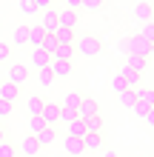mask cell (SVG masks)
Masks as SVG:
<instances>
[{
  "label": "cell",
  "instance_id": "cell-1",
  "mask_svg": "<svg viewBox=\"0 0 154 157\" xmlns=\"http://www.w3.org/2000/svg\"><path fill=\"white\" fill-rule=\"evenodd\" d=\"M74 49L80 54H86V57H94V54H100V40L94 34H83V37L74 40Z\"/></svg>",
  "mask_w": 154,
  "mask_h": 157
},
{
  "label": "cell",
  "instance_id": "cell-2",
  "mask_svg": "<svg viewBox=\"0 0 154 157\" xmlns=\"http://www.w3.org/2000/svg\"><path fill=\"white\" fill-rule=\"evenodd\" d=\"M9 83H12V86H23L26 80H29V69L26 66H20V63H14V66H9Z\"/></svg>",
  "mask_w": 154,
  "mask_h": 157
},
{
  "label": "cell",
  "instance_id": "cell-3",
  "mask_svg": "<svg viewBox=\"0 0 154 157\" xmlns=\"http://www.w3.org/2000/svg\"><path fill=\"white\" fill-rule=\"evenodd\" d=\"M40 26H43L49 34L57 32V26H60V20H57V9H46V12L40 14Z\"/></svg>",
  "mask_w": 154,
  "mask_h": 157
},
{
  "label": "cell",
  "instance_id": "cell-4",
  "mask_svg": "<svg viewBox=\"0 0 154 157\" xmlns=\"http://www.w3.org/2000/svg\"><path fill=\"white\" fill-rule=\"evenodd\" d=\"M134 17L143 20V23H151L154 20V6L148 3V0H140V3L134 6Z\"/></svg>",
  "mask_w": 154,
  "mask_h": 157
},
{
  "label": "cell",
  "instance_id": "cell-5",
  "mask_svg": "<svg viewBox=\"0 0 154 157\" xmlns=\"http://www.w3.org/2000/svg\"><path fill=\"white\" fill-rule=\"evenodd\" d=\"M94 114H100V112H97V103H94L92 97H83L80 106H77V117L80 120H88V117H94Z\"/></svg>",
  "mask_w": 154,
  "mask_h": 157
},
{
  "label": "cell",
  "instance_id": "cell-6",
  "mask_svg": "<svg viewBox=\"0 0 154 157\" xmlns=\"http://www.w3.org/2000/svg\"><path fill=\"white\" fill-rule=\"evenodd\" d=\"M40 117L46 120V126H57L60 123V103H46Z\"/></svg>",
  "mask_w": 154,
  "mask_h": 157
},
{
  "label": "cell",
  "instance_id": "cell-7",
  "mask_svg": "<svg viewBox=\"0 0 154 157\" xmlns=\"http://www.w3.org/2000/svg\"><path fill=\"white\" fill-rule=\"evenodd\" d=\"M57 20H60L63 29H74V26H77V12L63 6V9H57Z\"/></svg>",
  "mask_w": 154,
  "mask_h": 157
},
{
  "label": "cell",
  "instance_id": "cell-8",
  "mask_svg": "<svg viewBox=\"0 0 154 157\" xmlns=\"http://www.w3.org/2000/svg\"><path fill=\"white\" fill-rule=\"evenodd\" d=\"M49 63H51V54L49 52H43V49H34L32 52V66L37 69V71H46Z\"/></svg>",
  "mask_w": 154,
  "mask_h": 157
},
{
  "label": "cell",
  "instance_id": "cell-9",
  "mask_svg": "<svg viewBox=\"0 0 154 157\" xmlns=\"http://www.w3.org/2000/svg\"><path fill=\"white\" fill-rule=\"evenodd\" d=\"M40 149H43V146L37 143V137H34V134H26L23 140H20V151H23L26 157H34Z\"/></svg>",
  "mask_w": 154,
  "mask_h": 157
},
{
  "label": "cell",
  "instance_id": "cell-10",
  "mask_svg": "<svg viewBox=\"0 0 154 157\" xmlns=\"http://www.w3.org/2000/svg\"><path fill=\"white\" fill-rule=\"evenodd\" d=\"M126 49H131L129 54H140V57H148V49H151V46H148V43H146V40H143L140 34H137V37H134L131 43L126 40Z\"/></svg>",
  "mask_w": 154,
  "mask_h": 157
},
{
  "label": "cell",
  "instance_id": "cell-11",
  "mask_svg": "<svg viewBox=\"0 0 154 157\" xmlns=\"http://www.w3.org/2000/svg\"><path fill=\"white\" fill-rule=\"evenodd\" d=\"M49 71H51V77H69L71 75V63L69 60H51Z\"/></svg>",
  "mask_w": 154,
  "mask_h": 157
},
{
  "label": "cell",
  "instance_id": "cell-12",
  "mask_svg": "<svg viewBox=\"0 0 154 157\" xmlns=\"http://www.w3.org/2000/svg\"><path fill=\"white\" fill-rule=\"evenodd\" d=\"M80 100H83V94H80V91H69V94L60 100V109H66V112H77Z\"/></svg>",
  "mask_w": 154,
  "mask_h": 157
},
{
  "label": "cell",
  "instance_id": "cell-13",
  "mask_svg": "<svg viewBox=\"0 0 154 157\" xmlns=\"http://www.w3.org/2000/svg\"><path fill=\"white\" fill-rule=\"evenodd\" d=\"M83 146H86V151H103V137L97 132H88L83 137Z\"/></svg>",
  "mask_w": 154,
  "mask_h": 157
},
{
  "label": "cell",
  "instance_id": "cell-14",
  "mask_svg": "<svg viewBox=\"0 0 154 157\" xmlns=\"http://www.w3.org/2000/svg\"><path fill=\"white\" fill-rule=\"evenodd\" d=\"M88 134V128H86V120H71L69 123V137H77V140H83V137Z\"/></svg>",
  "mask_w": 154,
  "mask_h": 157
},
{
  "label": "cell",
  "instance_id": "cell-15",
  "mask_svg": "<svg viewBox=\"0 0 154 157\" xmlns=\"http://www.w3.org/2000/svg\"><path fill=\"white\" fill-rule=\"evenodd\" d=\"M43 106H46V100H43V97H26L29 117H40V114H43Z\"/></svg>",
  "mask_w": 154,
  "mask_h": 157
},
{
  "label": "cell",
  "instance_id": "cell-16",
  "mask_svg": "<svg viewBox=\"0 0 154 157\" xmlns=\"http://www.w3.org/2000/svg\"><path fill=\"white\" fill-rule=\"evenodd\" d=\"M63 146H66V151H69L71 157H80V154L86 151L83 140H77V137H66V140H63Z\"/></svg>",
  "mask_w": 154,
  "mask_h": 157
},
{
  "label": "cell",
  "instance_id": "cell-17",
  "mask_svg": "<svg viewBox=\"0 0 154 157\" xmlns=\"http://www.w3.org/2000/svg\"><path fill=\"white\" fill-rule=\"evenodd\" d=\"M43 37H46V29L37 23V26H29V43L34 46V49H40L43 46Z\"/></svg>",
  "mask_w": 154,
  "mask_h": 157
},
{
  "label": "cell",
  "instance_id": "cell-18",
  "mask_svg": "<svg viewBox=\"0 0 154 157\" xmlns=\"http://www.w3.org/2000/svg\"><path fill=\"white\" fill-rule=\"evenodd\" d=\"M54 37H57L60 46H74V29H63V26H57V32H54Z\"/></svg>",
  "mask_w": 154,
  "mask_h": 157
},
{
  "label": "cell",
  "instance_id": "cell-19",
  "mask_svg": "<svg viewBox=\"0 0 154 157\" xmlns=\"http://www.w3.org/2000/svg\"><path fill=\"white\" fill-rule=\"evenodd\" d=\"M126 66H129L131 71H137V75H140V71L148 66V57H140V54H129V63H126Z\"/></svg>",
  "mask_w": 154,
  "mask_h": 157
},
{
  "label": "cell",
  "instance_id": "cell-20",
  "mask_svg": "<svg viewBox=\"0 0 154 157\" xmlns=\"http://www.w3.org/2000/svg\"><path fill=\"white\" fill-rule=\"evenodd\" d=\"M0 100H6V103H14L17 100V86H12V83H3V86H0Z\"/></svg>",
  "mask_w": 154,
  "mask_h": 157
},
{
  "label": "cell",
  "instance_id": "cell-21",
  "mask_svg": "<svg viewBox=\"0 0 154 157\" xmlns=\"http://www.w3.org/2000/svg\"><path fill=\"white\" fill-rule=\"evenodd\" d=\"M71 54H74V46H57L51 52V60H69L71 63Z\"/></svg>",
  "mask_w": 154,
  "mask_h": 157
},
{
  "label": "cell",
  "instance_id": "cell-22",
  "mask_svg": "<svg viewBox=\"0 0 154 157\" xmlns=\"http://www.w3.org/2000/svg\"><path fill=\"white\" fill-rule=\"evenodd\" d=\"M54 137H57V128H54V126H46V128L37 134V143H40V146H49V143H54Z\"/></svg>",
  "mask_w": 154,
  "mask_h": 157
},
{
  "label": "cell",
  "instance_id": "cell-23",
  "mask_svg": "<svg viewBox=\"0 0 154 157\" xmlns=\"http://www.w3.org/2000/svg\"><path fill=\"white\" fill-rule=\"evenodd\" d=\"M120 75L126 77V83H129V89H134V91H137V86H140V75H137V71H131L129 66H126V69L120 71Z\"/></svg>",
  "mask_w": 154,
  "mask_h": 157
},
{
  "label": "cell",
  "instance_id": "cell-24",
  "mask_svg": "<svg viewBox=\"0 0 154 157\" xmlns=\"http://www.w3.org/2000/svg\"><path fill=\"white\" fill-rule=\"evenodd\" d=\"M111 89L117 91V94H126V91H134V89H129V83H126V77H123V75H114V80H111Z\"/></svg>",
  "mask_w": 154,
  "mask_h": 157
},
{
  "label": "cell",
  "instance_id": "cell-25",
  "mask_svg": "<svg viewBox=\"0 0 154 157\" xmlns=\"http://www.w3.org/2000/svg\"><path fill=\"white\" fill-rule=\"evenodd\" d=\"M43 128H46V120H43V117H32V120H29V134L37 137Z\"/></svg>",
  "mask_w": 154,
  "mask_h": 157
},
{
  "label": "cell",
  "instance_id": "cell-26",
  "mask_svg": "<svg viewBox=\"0 0 154 157\" xmlns=\"http://www.w3.org/2000/svg\"><path fill=\"white\" fill-rule=\"evenodd\" d=\"M20 12L29 14V17H34V14H40V9H37V3H34V0H20Z\"/></svg>",
  "mask_w": 154,
  "mask_h": 157
},
{
  "label": "cell",
  "instance_id": "cell-27",
  "mask_svg": "<svg viewBox=\"0 0 154 157\" xmlns=\"http://www.w3.org/2000/svg\"><path fill=\"white\" fill-rule=\"evenodd\" d=\"M57 46H60V43H57V37H54V34H49V32H46V37H43V46H40V49L51 54L54 49H57Z\"/></svg>",
  "mask_w": 154,
  "mask_h": 157
},
{
  "label": "cell",
  "instance_id": "cell-28",
  "mask_svg": "<svg viewBox=\"0 0 154 157\" xmlns=\"http://www.w3.org/2000/svg\"><path fill=\"white\" fill-rule=\"evenodd\" d=\"M0 157H17V146L3 140V143H0Z\"/></svg>",
  "mask_w": 154,
  "mask_h": 157
},
{
  "label": "cell",
  "instance_id": "cell-29",
  "mask_svg": "<svg viewBox=\"0 0 154 157\" xmlns=\"http://www.w3.org/2000/svg\"><path fill=\"white\" fill-rule=\"evenodd\" d=\"M140 37L146 40L148 46L154 43V20H151V23H146V26H143V29H140Z\"/></svg>",
  "mask_w": 154,
  "mask_h": 157
},
{
  "label": "cell",
  "instance_id": "cell-30",
  "mask_svg": "<svg viewBox=\"0 0 154 157\" xmlns=\"http://www.w3.org/2000/svg\"><path fill=\"white\" fill-rule=\"evenodd\" d=\"M14 43L20 46V43H29V26H17L14 29Z\"/></svg>",
  "mask_w": 154,
  "mask_h": 157
},
{
  "label": "cell",
  "instance_id": "cell-31",
  "mask_svg": "<svg viewBox=\"0 0 154 157\" xmlns=\"http://www.w3.org/2000/svg\"><path fill=\"white\" fill-rule=\"evenodd\" d=\"M86 128H88V132H97V134H100V128H103V120H100V114L88 117V120H86Z\"/></svg>",
  "mask_w": 154,
  "mask_h": 157
},
{
  "label": "cell",
  "instance_id": "cell-32",
  "mask_svg": "<svg viewBox=\"0 0 154 157\" xmlns=\"http://www.w3.org/2000/svg\"><path fill=\"white\" fill-rule=\"evenodd\" d=\"M134 103H137V94H134V91H126V94H120V106L134 109Z\"/></svg>",
  "mask_w": 154,
  "mask_h": 157
},
{
  "label": "cell",
  "instance_id": "cell-33",
  "mask_svg": "<svg viewBox=\"0 0 154 157\" xmlns=\"http://www.w3.org/2000/svg\"><path fill=\"white\" fill-rule=\"evenodd\" d=\"M37 77H40V86H43V89H49L51 83H54V77H51V71H49V69H46V71H40Z\"/></svg>",
  "mask_w": 154,
  "mask_h": 157
},
{
  "label": "cell",
  "instance_id": "cell-34",
  "mask_svg": "<svg viewBox=\"0 0 154 157\" xmlns=\"http://www.w3.org/2000/svg\"><path fill=\"white\" fill-rule=\"evenodd\" d=\"M100 6H103V0H83L86 12H100Z\"/></svg>",
  "mask_w": 154,
  "mask_h": 157
},
{
  "label": "cell",
  "instance_id": "cell-35",
  "mask_svg": "<svg viewBox=\"0 0 154 157\" xmlns=\"http://www.w3.org/2000/svg\"><path fill=\"white\" fill-rule=\"evenodd\" d=\"M60 120H63V123H71V120H77V112H66V109H60Z\"/></svg>",
  "mask_w": 154,
  "mask_h": 157
},
{
  "label": "cell",
  "instance_id": "cell-36",
  "mask_svg": "<svg viewBox=\"0 0 154 157\" xmlns=\"http://www.w3.org/2000/svg\"><path fill=\"white\" fill-rule=\"evenodd\" d=\"M12 114V103H6V100H0V120Z\"/></svg>",
  "mask_w": 154,
  "mask_h": 157
},
{
  "label": "cell",
  "instance_id": "cell-37",
  "mask_svg": "<svg viewBox=\"0 0 154 157\" xmlns=\"http://www.w3.org/2000/svg\"><path fill=\"white\" fill-rule=\"evenodd\" d=\"M63 3H66V9H74V12L83 9V0H63Z\"/></svg>",
  "mask_w": 154,
  "mask_h": 157
},
{
  "label": "cell",
  "instance_id": "cell-38",
  "mask_svg": "<svg viewBox=\"0 0 154 157\" xmlns=\"http://www.w3.org/2000/svg\"><path fill=\"white\" fill-rule=\"evenodd\" d=\"M9 54H12V49L6 43H0V60H9Z\"/></svg>",
  "mask_w": 154,
  "mask_h": 157
},
{
  "label": "cell",
  "instance_id": "cell-39",
  "mask_svg": "<svg viewBox=\"0 0 154 157\" xmlns=\"http://www.w3.org/2000/svg\"><path fill=\"white\" fill-rule=\"evenodd\" d=\"M34 3H37V9H40V12H46V9H51V0H34Z\"/></svg>",
  "mask_w": 154,
  "mask_h": 157
},
{
  "label": "cell",
  "instance_id": "cell-40",
  "mask_svg": "<svg viewBox=\"0 0 154 157\" xmlns=\"http://www.w3.org/2000/svg\"><path fill=\"white\" fill-rule=\"evenodd\" d=\"M143 120H146V126H151V128H154V109H151V112L143 117Z\"/></svg>",
  "mask_w": 154,
  "mask_h": 157
},
{
  "label": "cell",
  "instance_id": "cell-41",
  "mask_svg": "<svg viewBox=\"0 0 154 157\" xmlns=\"http://www.w3.org/2000/svg\"><path fill=\"white\" fill-rule=\"evenodd\" d=\"M103 157H117V154H114L111 149H103Z\"/></svg>",
  "mask_w": 154,
  "mask_h": 157
},
{
  "label": "cell",
  "instance_id": "cell-42",
  "mask_svg": "<svg viewBox=\"0 0 154 157\" xmlns=\"http://www.w3.org/2000/svg\"><path fill=\"white\" fill-rule=\"evenodd\" d=\"M6 140V132H3V126H0V143H3Z\"/></svg>",
  "mask_w": 154,
  "mask_h": 157
},
{
  "label": "cell",
  "instance_id": "cell-43",
  "mask_svg": "<svg viewBox=\"0 0 154 157\" xmlns=\"http://www.w3.org/2000/svg\"><path fill=\"white\" fill-rule=\"evenodd\" d=\"M148 57H154V43H151V49H148Z\"/></svg>",
  "mask_w": 154,
  "mask_h": 157
},
{
  "label": "cell",
  "instance_id": "cell-44",
  "mask_svg": "<svg viewBox=\"0 0 154 157\" xmlns=\"http://www.w3.org/2000/svg\"><path fill=\"white\" fill-rule=\"evenodd\" d=\"M51 3H54V0H51Z\"/></svg>",
  "mask_w": 154,
  "mask_h": 157
},
{
  "label": "cell",
  "instance_id": "cell-45",
  "mask_svg": "<svg viewBox=\"0 0 154 157\" xmlns=\"http://www.w3.org/2000/svg\"><path fill=\"white\" fill-rule=\"evenodd\" d=\"M151 60H154V57H151Z\"/></svg>",
  "mask_w": 154,
  "mask_h": 157
}]
</instances>
